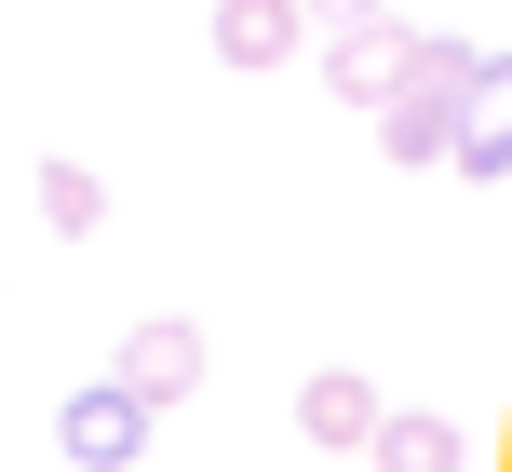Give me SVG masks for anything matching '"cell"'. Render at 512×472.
Here are the masks:
<instances>
[{
    "instance_id": "1",
    "label": "cell",
    "mask_w": 512,
    "mask_h": 472,
    "mask_svg": "<svg viewBox=\"0 0 512 472\" xmlns=\"http://www.w3.org/2000/svg\"><path fill=\"white\" fill-rule=\"evenodd\" d=\"M149 432H162V405L122 392V378H81V392L54 405V446H68L81 472H135V459H149Z\"/></svg>"
},
{
    "instance_id": "4",
    "label": "cell",
    "mask_w": 512,
    "mask_h": 472,
    "mask_svg": "<svg viewBox=\"0 0 512 472\" xmlns=\"http://www.w3.org/2000/svg\"><path fill=\"white\" fill-rule=\"evenodd\" d=\"M378 419H391V405H378V378H351V365L297 378V432H310L324 459H364V446H378Z\"/></svg>"
},
{
    "instance_id": "11",
    "label": "cell",
    "mask_w": 512,
    "mask_h": 472,
    "mask_svg": "<svg viewBox=\"0 0 512 472\" xmlns=\"http://www.w3.org/2000/svg\"><path fill=\"white\" fill-rule=\"evenodd\" d=\"M68 472H81V459H68Z\"/></svg>"
},
{
    "instance_id": "10",
    "label": "cell",
    "mask_w": 512,
    "mask_h": 472,
    "mask_svg": "<svg viewBox=\"0 0 512 472\" xmlns=\"http://www.w3.org/2000/svg\"><path fill=\"white\" fill-rule=\"evenodd\" d=\"M364 14H391V0H310V27H364Z\"/></svg>"
},
{
    "instance_id": "3",
    "label": "cell",
    "mask_w": 512,
    "mask_h": 472,
    "mask_svg": "<svg viewBox=\"0 0 512 472\" xmlns=\"http://www.w3.org/2000/svg\"><path fill=\"white\" fill-rule=\"evenodd\" d=\"M203 365H216V351H203V324H189V311H149L122 351H108V378H122V392H149L162 419H176V405L203 392Z\"/></svg>"
},
{
    "instance_id": "2",
    "label": "cell",
    "mask_w": 512,
    "mask_h": 472,
    "mask_svg": "<svg viewBox=\"0 0 512 472\" xmlns=\"http://www.w3.org/2000/svg\"><path fill=\"white\" fill-rule=\"evenodd\" d=\"M405 81H418V27H405V14L324 27V95H337V108H391Z\"/></svg>"
},
{
    "instance_id": "7",
    "label": "cell",
    "mask_w": 512,
    "mask_h": 472,
    "mask_svg": "<svg viewBox=\"0 0 512 472\" xmlns=\"http://www.w3.org/2000/svg\"><path fill=\"white\" fill-rule=\"evenodd\" d=\"M378 162H459V95L405 81V95L378 108Z\"/></svg>"
},
{
    "instance_id": "8",
    "label": "cell",
    "mask_w": 512,
    "mask_h": 472,
    "mask_svg": "<svg viewBox=\"0 0 512 472\" xmlns=\"http://www.w3.org/2000/svg\"><path fill=\"white\" fill-rule=\"evenodd\" d=\"M41 230H54V243H95V230H108V176H95L81 149L41 162Z\"/></svg>"
},
{
    "instance_id": "9",
    "label": "cell",
    "mask_w": 512,
    "mask_h": 472,
    "mask_svg": "<svg viewBox=\"0 0 512 472\" xmlns=\"http://www.w3.org/2000/svg\"><path fill=\"white\" fill-rule=\"evenodd\" d=\"M364 459H378V472H459L472 446H459V419H432V405H391Z\"/></svg>"
},
{
    "instance_id": "5",
    "label": "cell",
    "mask_w": 512,
    "mask_h": 472,
    "mask_svg": "<svg viewBox=\"0 0 512 472\" xmlns=\"http://www.w3.org/2000/svg\"><path fill=\"white\" fill-rule=\"evenodd\" d=\"M310 0H216V68H297Z\"/></svg>"
},
{
    "instance_id": "6",
    "label": "cell",
    "mask_w": 512,
    "mask_h": 472,
    "mask_svg": "<svg viewBox=\"0 0 512 472\" xmlns=\"http://www.w3.org/2000/svg\"><path fill=\"white\" fill-rule=\"evenodd\" d=\"M459 176H512V54H486L472 68V95H459Z\"/></svg>"
}]
</instances>
